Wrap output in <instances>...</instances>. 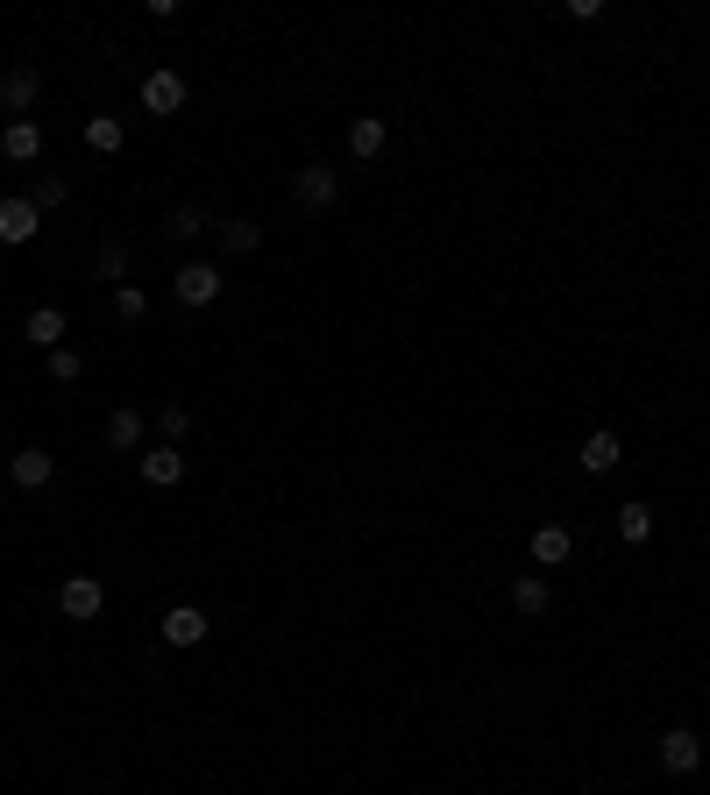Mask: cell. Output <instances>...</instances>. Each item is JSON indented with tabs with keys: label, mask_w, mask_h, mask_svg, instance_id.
Wrapping results in <instances>:
<instances>
[{
	"label": "cell",
	"mask_w": 710,
	"mask_h": 795,
	"mask_svg": "<svg viewBox=\"0 0 710 795\" xmlns=\"http://www.w3.org/2000/svg\"><path fill=\"white\" fill-rule=\"evenodd\" d=\"M292 200L306 206V214H327V206L341 200V171L335 163H306V171L292 178Z\"/></svg>",
	"instance_id": "6da1fadb"
},
{
	"label": "cell",
	"mask_w": 710,
	"mask_h": 795,
	"mask_svg": "<svg viewBox=\"0 0 710 795\" xmlns=\"http://www.w3.org/2000/svg\"><path fill=\"white\" fill-rule=\"evenodd\" d=\"M171 292H178V306H214L221 298V263H185L171 277Z\"/></svg>",
	"instance_id": "7a4b0ae2"
},
{
	"label": "cell",
	"mask_w": 710,
	"mask_h": 795,
	"mask_svg": "<svg viewBox=\"0 0 710 795\" xmlns=\"http://www.w3.org/2000/svg\"><path fill=\"white\" fill-rule=\"evenodd\" d=\"M36 93H43V71L36 65H8V79H0V107H8L14 122L36 107Z\"/></svg>",
	"instance_id": "3957f363"
},
{
	"label": "cell",
	"mask_w": 710,
	"mask_h": 795,
	"mask_svg": "<svg viewBox=\"0 0 710 795\" xmlns=\"http://www.w3.org/2000/svg\"><path fill=\"white\" fill-rule=\"evenodd\" d=\"M157 633H164V647H200V639H206V611L200 604H171Z\"/></svg>",
	"instance_id": "277c9868"
},
{
	"label": "cell",
	"mask_w": 710,
	"mask_h": 795,
	"mask_svg": "<svg viewBox=\"0 0 710 795\" xmlns=\"http://www.w3.org/2000/svg\"><path fill=\"white\" fill-rule=\"evenodd\" d=\"M661 768H668V774H697L703 768V739H697V731H683V725L661 731Z\"/></svg>",
	"instance_id": "5b68a950"
},
{
	"label": "cell",
	"mask_w": 710,
	"mask_h": 795,
	"mask_svg": "<svg viewBox=\"0 0 710 795\" xmlns=\"http://www.w3.org/2000/svg\"><path fill=\"white\" fill-rule=\"evenodd\" d=\"M36 200H29V192H22V200H0V242H8V249H22V242H36Z\"/></svg>",
	"instance_id": "8992f818"
},
{
	"label": "cell",
	"mask_w": 710,
	"mask_h": 795,
	"mask_svg": "<svg viewBox=\"0 0 710 795\" xmlns=\"http://www.w3.org/2000/svg\"><path fill=\"white\" fill-rule=\"evenodd\" d=\"M57 604H65V618H100V604H108V590H100V576H71L65 590H57Z\"/></svg>",
	"instance_id": "52a82bcc"
},
{
	"label": "cell",
	"mask_w": 710,
	"mask_h": 795,
	"mask_svg": "<svg viewBox=\"0 0 710 795\" xmlns=\"http://www.w3.org/2000/svg\"><path fill=\"white\" fill-rule=\"evenodd\" d=\"M143 107L149 114H178L185 107V79H178V71H149L143 79Z\"/></svg>",
	"instance_id": "ba28073f"
},
{
	"label": "cell",
	"mask_w": 710,
	"mask_h": 795,
	"mask_svg": "<svg viewBox=\"0 0 710 795\" xmlns=\"http://www.w3.org/2000/svg\"><path fill=\"white\" fill-rule=\"evenodd\" d=\"M0 157H8V163H36L43 157V128L36 122H8V128H0Z\"/></svg>",
	"instance_id": "9c48e42d"
},
{
	"label": "cell",
	"mask_w": 710,
	"mask_h": 795,
	"mask_svg": "<svg viewBox=\"0 0 710 795\" xmlns=\"http://www.w3.org/2000/svg\"><path fill=\"white\" fill-rule=\"evenodd\" d=\"M143 476H149L157 490L185 484V447H171V441H164V447H149V455H143Z\"/></svg>",
	"instance_id": "30bf717a"
},
{
	"label": "cell",
	"mask_w": 710,
	"mask_h": 795,
	"mask_svg": "<svg viewBox=\"0 0 710 795\" xmlns=\"http://www.w3.org/2000/svg\"><path fill=\"white\" fill-rule=\"evenodd\" d=\"M384 143H391V128L376 122V114H356V122H349V157H356V163L384 157Z\"/></svg>",
	"instance_id": "8fae6325"
},
{
	"label": "cell",
	"mask_w": 710,
	"mask_h": 795,
	"mask_svg": "<svg viewBox=\"0 0 710 795\" xmlns=\"http://www.w3.org/2000/svg\"><path fill=\"white\" fill-rule=\"evenodd\" d=\"M568 554H576V540H568V526H540V533H533V568H562Z\"/></svg>",
	"instance_id": "7c38bea8"
},
{
	"label": "cell",
	"mask_w": 710,
	"mask_h": 795,
	"mask_svg": "<svg viewBox=\"0 0 710 795\" xmlns=\"http://www.w3.org/2000/svg\"><path fill=\"white\" fill-rule=\"evenodd\" d=\"M618 462H626V447H618V433H590V441H583V469H590V476H611Z\"/></svg>",
	"instance_id": "4fadbf2b"
},
{
	"label": "cell",
	"mask_w": 710,
	"mask_h": 795,
	"mask_svg": "<svg viewBox=\"0 0 710 795\" xmlns=\"http://www.w3.org/2000/svg\"><path fill=\"white\" fill-rule=\"evenodd\" d=\"M263 242V228H256L249 214H235V220H221V257H249V249Z\"/></svg>",
	"instance_id": "5bb4252c"
},
{
	"label": "cell",
	"mask_w": 710,
	"mask_h": 795,
	"mask_svg": "<svg viewBox=\"0 0 710 795\" xmlns=\"http://www.w3.org/2000/svg\"><path fill=\"white\" fill-rule=\"evenodd\" d=\"M22 334L36 341V349H57V341H65V313H57V306H36V313L22 320Z\"/></svg>",
	"instance_id": "9a60e30c"
},
{
	"label": "cell",
	"mask_w": 710,
	"mask_h": 795,
	"mask_svg": "<svg viewBox=\"0 0 710 795\" xmlns=\"http://www.w3.org/2000/svg\"><path fill=\"white\" fill-rule=\"evenodd\" d=\"M143 427H149V419L135 412V405H121V412L108 419V447H121V455H128V447H143Z\"/></svg>",
	"instance_id": "2e32d148"
},
{
	"label": "cell",
	"mask_w": 710,
	"mask_h": 795,
	"mask_svg": "<svg viewBox=\"0 0 710 795\" xmlns=\"http://www.w3.org/2000/svg\"><path fill=\"white\" fill-rule=\"evenodd\" d=\"M511 604H519V618H548V576H519Z\"/></svg>",
	"instance_id": "e0dca14e"
},
{
	"label": "cell",
	"mask_w": 710,
	"mask_h": 795,
	"mask_svg": "<svg viewBox=\"0 0 710 795\" xmlns=\"http://www.w3.org/2000/svg\"><path fill=\"white\" fill-rule=\"evenodd\" d=\"M50 469H57V462L43 455V447H22V455H14V484H22V490H43V484H50Z\"/></svg>",
	"instance_id": "ac0fdd59"
},
{
	"label": "cell",
	"mask_w": 710,
	"mask_h": 795,
	"mask_svg": "<svg viewBox=\"0 0 710 795\" xmlns=\"http://www.w3.org/2000/svg\"><path fill=\"white\" fill-rule=\"evenodd\" d=\"M121 143H128V128H121L114 114H93V122H86V149H100V157H114Z\"/></svg>",
	"instance_id": "d6986e66"
},
{
	"label": "cell",
	"mask_w": 710,
	"mask_h": 795,
	"mask_svg": "<svg viewBox=\"0 0 710 795\" xmlns=\"http://www.w3.org/2000/svg\"><path fill=\"white\" fill-rule=\"evenodd\" d=\"M29 200H36V214H50V206L71 200V178H65V171H43L36 185H29Z\"/></svg>",
	"instance_id": "ffe728a7"
},
{
	"label": "cell",
	"mask_w": 710,
	"mask_h": 795,
	"mask_svg": "<svg viewBox=\"0 0 710 795\" xmlns=\"http://www.w3.org/2000/svg\"><path fill=\"white\" fill-rule=\"evenodd\" d=\"M618 540H626V547L654 540V512H646V504H618Z\"/></svg>",
	"instance_id": "44dd1931"
},
{
	"label": "cell",
	"mask_w": 710,
	"mask_h": 795,
	"mask_svg": "<svg viewBox=\"0 0 710 795\" xmlns=\"http://www.w3.org/2000/svg\"><path fill=\"white\" fill-rule=\"evenodd\" d=\"M93 270H100L108 284H121V277H128V242H114V235H108V242L93 249Z\"/></svg>",
	"instance_id": "7402d4cb"
},
{
	"label": "cell",
	"mask_w": 710,
	"mask_h": 795,
	"mask_svg": "<svg viewBox=\"0 0 710 795\" xmlns=\"http://www.w3.org/2000/svg\"><path fill=\"white\" fill-rule=\"evenodd\" d=\"M206 228H214V220H206V206H178V214H171V242H200Z\"/></svg>",
	"instance_id": "603a6c76"
},
{
	"label": "cell",
	"mask_w": 710,
	"mask_h": 795,
	"mask_svg": "<svg viewBox=\"0 0 710 795\" xmlns=\"http://www.w3.org/2000/svg\"><path fill=\"white\" fill-rule=\"evenodd\" d=\"M157 433H164V441H185V433H192V412H185V405H157Z\"/></svg>",
	"instance_id": "cb8c5ba5"
},
{
	"label": "cell",
	"mask_w": 710,
	"mask_h": 795,
	"mask_svg": "<svg viewBox=\"0 0 710 795\" xmlns=\"http://www.w3.org/2000/svg\"><path fill=\"white\" fill-rule=\"evenodd\" d=\"M114 313H121V320L135 327V320H143V313H149V298L135 292V284H114Z\"/></svg>",
	"instance_id": "d4e9b609"
},
{
	"label": "cell",
	"mask_w": 710,
	"mask_h": 795,
	"mask_svg": "<svg viewBox=\"0 0 710 795\" xmlns=\"http://www.w3.org/2000/svg\"><path fill=\"white\" fill-rule=\"evenodd\" d=\"M79 370H86L79 349H50V377H57V384H79Z\"/></svg>",
	"instance_id": "484cf974"
}]
</instances>
